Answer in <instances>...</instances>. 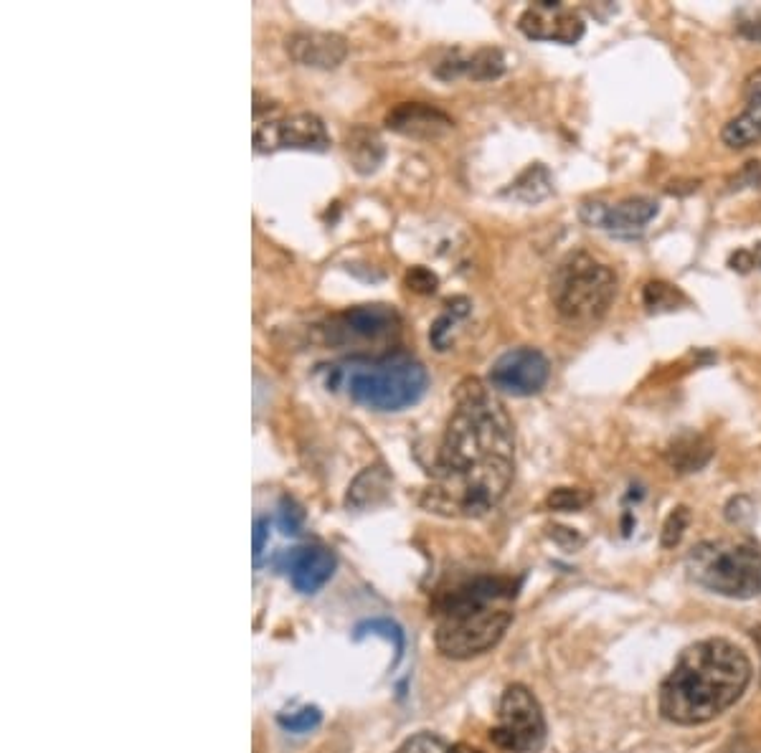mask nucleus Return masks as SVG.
Returning <instances> with one entry per match:
<instances>
[{"mask_svg":"<svg viewBox=\"0 0 761 753\" xmlns=\"http://www.w3.org/2000/svg\"><path fill=\"white\" fill-rule=\"evenodd\" d=\"M751 683V660L721 637L690 644L660 685V715L675 726H703L734 708Z\"/></svg>","mask_w":761,"mask_h":753,"instance_id":"obj_2","label":"nucleus"},{"mask_svg":"<svg viewBox=\"0 0 761 753\" xmlns=\"http://www.w3.org/2000/svg\"><path fill=\"white\" fill-rule=\"evenodd\" d=\"M401 320L394 307L389 305H356L338 312L325 325V338L330 345H361V343H384L396 338Z\"/></svg>","mask_w":761,"mask_h":753,"instance_id":"obj_8","label":"nucleus"},{"mask_svg":"<svg viewBox=\"0 0 761 753\" xmlns=\"http://www.w3.org/2000/svg\"><path fill=\"white\" fill-rule=\"evenodd\" d=\"M551 378V363L536 348H513L490 366L488 383L505 396H536Z\"/></svg>","mask_w":761,"mask_h":753,"instance_id":"obj_10","label":"nucleus"},{"mask_svg":"<svg viewBox=\"0 0 761 753\" xmlns=\"http://www.w3.org/2000/svg\"><path fill=\"white\" fill-rule=\"evenodd\" d=\"M751 257H754V267H761V241L751 249Z\"/></svg>","mask_w":761,"mask_h":753,"instance_id":"obj_37","label":"nucleus"},{"mask_svg":"<svg viewBox=\"0 0 761 753\" xmlns=\"http://www.w3.org/2000/svg\"><path fill=\"white\" fill-rule=\"evenodd\" d=\"M391 490V477L386 472V467L376 464V467H366L361 475L353 480V485L348 487V497H345V505L353 510H366L376 508L378 502H384L389 497Z\"/></svg>","mask_w":761,"mask_h":753,"instance_id":"obj_19","label":"nucleus"},{"mask_svg":"<svg viewBox=\"0 0 761 753\" xmlns=\"http://www.w3.org/2000/svg\"><path fill=\"white\" fill-rule=\"evenodd\" d=\"M688 579L726 599L761 596V551L751 541H703L685 556Z\"/></svg>","mask_w":761,"mask_h":753,"instance_id":"obj_5","label":"nucleus"},{"mask_svg":"<svg viewBox=\"0 0 761 753\" xmlns=\"http://www.w3.org/2000/svg\"><path fill=\"white\" fill-rule=\"evenodd\" d=\"M330 135L325 122L313 112L274 117L254 130V150L257 153H277V150H328Z\"/></svg>","mask_w":761,"mask_h":753,"instance_id":"obj_9","label":"nucleus"},{"mask_svg":"<svg viewBox=\"0 0 761 753\" xmlns=\"http://www.w3.org/2000/svg\"><path fill=\"white\" fill-rule=\"evenodd\" d=\"M711 459L713 444L698 432L678 434V437L668 444V449H665V462H668L670 470L678 472V475L701 472Z\"/></svg>","mask_w":761,"mask_h":753,"instance_id":"obj_18","label":"nucleus"},{"mask_svg":"<svg viewBox=\"0 0 761 753\" xmlns=\"http://www.w3.org/2000/svg\"><path fill=\"white\" fill-rule=\"evenodd\" d=\"M546 733V715L536 695L521 683L508 685L490 741L508 753H538L546 746Z\"/></svg>","mask_w":761,"mask_h":753,"instance_id":"obj_7","label":"nucleus"},{"mask_svg":"<svg viewBox=\"0 0 761 753\" xmlns=\"http://www.w3.org/2000/svg\"><path fill=\"white\" fill-rule=\"evenodd\" d=\"M505 71V59L498 49H477L472 56L460 59V54H452L444 64H439L437 74L442 79L455 77H470L475 82H485V79H498Z\"/></svg>","mask_w":761,"mask_h":753,"instance_id":"obj_17","label":"nucleus"},{"mask_svg":"<svg viewBox=\"0 0 761 753\" xmlns=\"http://www.w3.org/2000/svg\"><path fill=\"white\" fill-rule=\"evenodd\" d=\"M366 634H376V637H384L389 639L391 644H394V652H396V660L394 665H399L401 655H404V632H401L399 624H394L391 619H368V622L358 624L356 627V639H363Z\"/></svg>","mask_w":761,"mask_h":753,"instance_id":"obj_24","label":"nucleus"},{"mask_svg":"<svg viewBox=\"0 0 761 753\" xmlns=\"http://www.w3.org/2000/svg\"><path fill=\"white\" fill-rule=\"evenodd\" d=\"M589 502H592V495L581 487H556L546 497V508L556 510V513H579Z\"/></svg>","mask_w":761,"mask_h":753,"instance_id":"obj_25","label":"nucleus"},{"mask_svg":"<svg viewBox=\"0 0 761 753\" xmlns=\"http://www.w3.org/2000/svg\"><path fill=\"white\" fill-rule=\"evenodd\" d=\"M518 28L533 41H553V44H576L584 36V21L574 8L559 0H538L518 18Z\"/></svg>","mask_w":761,"mask_h":753,"instance_id":"obj_12","label":"nucleus"},{"mask_svg":"<svg viewBox=\"0 0 761 753\" xmlns=\"http://www.w3.org/2000/svg\"><path fill=\"white\" fill-rule=\"evenodd\" d=\"M320 378L328 391L386 414L419 404L429 386L427 368L409 353L353 355L345 361L320 366Z\"/></svg>","mask_w":761,"mask_h":753,"instance_id":"obj_4","label":"nucleus"},{"mask_svg":"<svg viewBox=\"0 0 761 753\" xmlns=\"http://www.w3.org/2000/svg\"><path fill=\"white\" fill-rule=\"evenodd\" d=\"M269 520L267 518H259L257 523H254V563H259V558H262L264 553V546H267V535H269Z\"/></svg>","mask_w":761,"mask_h":753,"instance_id":"obj_35","label":"nucleus"},{"mask_svg":"<svg viewBox=\"0 0 761 753\" xmlns=\"http://www.w3.org/2000/svg\"><path fill=\"white\" fill-rule=\"evenodd\" d=\"M553 186H551V173H548L546 168H543L541 163L531 165V168L526 170V173L518 178V181L513 183V188L508 191V196L518 198V201L523 203H538L543 201V198L551 196Z\"/></svg>","mask_w":761,"mask_h":753,"instance_id":"obj_22","label":"nucleus"},{"mask_svg":"<svg viewBox=\"0 0 761 753\" xmlns=\"http://www.w3.org/2000/svg\"><path fill=\"white\" fill-rule=\"evenodd\" d=\"M386 125L394 132H401V135L419 137V140H434V137L447 135L455 127V122H452L449 115H444L442 110L432 107V104L404 102L386 115Z\"/></svg>","mask_w":761,"mask_h":753,"instance_id":"obj_15","label":"nucleus"},{"mask_svg":"<svg viewBox=\"0 0 761 753\" xmlns=\"http://www.w3.org/2000/svg\"><path fill=\"white\" fill-rule=\"evenodd\" d=\"M657 213H660L657 201L645 196H632L614 203V206L602 201H584L579 208V219L589 229H602L612 236L632 239V236L645 231V226L655 219Z\"/></svg>","mask_w":761,"mask_h":753,"instance_id":"obj_11","label":"nucleus"},{"mask_svg":"<svg viewBox=\"0 0 761 753\" xmlns=\"http://www.w3.org/2000/svg\"><path fill=\"white\" fill-rule=\"evenodd\" d=\"M396 753H452V746L444 743L439 736H434V733H417Z\"/></svg>","mask_w":761,"mask_h":753,"instance_id":"obj_28","label":"nucleus"},{"mask_svg":"<svg viewBox=\"0 0 761 753\" xmlns=\"http://www.w3.org/2000/svg\"><path fill=\"white\" fill-rule=\"evenodd\" d=\"M551 530H553V533H551L553 541L559 543V546L569 548V551H576V548L584 546V535H579V533H576V530L561 528V525H556V528H551Z\"/></svg>","mask_w":761,"mask_h":753,"instance_id":"obj_33","label":"nucleus"},{"mask_svg":"<svg viewBox=\"0 0 761 753\" xmlns=\"http://www.w3.org/2000/svg\"><path fill=\"white\" fill-rule=\"evenodd\" d=\"M518 581L508 576H475L434 601V642L444 657L470 660L485 655L503 639L513 622Z\"/></svg>","mask_w":761,"mask_h":753,"instance_id":"obj_3","label":"nucleus"},{"mask_svg":"<svg viewBox=\"0 0 761 753\" xmlns=\"http://www.w3.org/2000/svg\"><path fill=\"white\" fill-rule=\"evenodd\" d=\"M287 54L302 66L335 69L348 56L343 36L328 31H297L287 39Z\"/></svg>","mask_w":761,"mask_h":753,"instance_id":"obj_14","label":"nucleus"},{"mask_svg":"<svg viewBox=\"0 0 761 753\" xmlns=\"http://www.w3.org/2000/svg\"><path fill=\"white\" fill-rule=\"evenodd\" d=\"M739 33L749 41H759L761 44V11H746L739 23Z\"/></svg>","mask_w":761,"mask_h":753,"instance_id":"obj_31","label":"nucleus"},{"mask_svg":"<svg viewBox=\"0 0 761 753\" xmlns=\"http://www.w3.org/2000/svg\"><path fill=\"white\" fill-rule=\"evenodd\" d=\"M406 284H409V290L419 292V295H432L437 290V274L429 272L424 267H414L409 274H406Z\"/></svg>","mask_w":761,"mask_h":753,"instance_id":"obj_29","label":"nucleus"},{"mask_svg":"<svg viewBox=\"0 0 761 753\" xmlns=\"http://www.w3.org/2000/svg\"><path fill=\"white\" fill-rule=\"evenodd\" d=\"M617 297V274L586 251L561 259L551 279V300L564 320L589 325L607 315Z\"/></svg>","mask_w":761,"mask_h":753,"instance_id":"obj_6","label":"nucleus"},{"mask_svg":"<svg viewBox=\"0 0 761 753\" xmlns=\"http://www.w3.org/2000/svg\"><path fill=\"white\" fill-rule=\"evenodd\" d=\"M721 140L731 150H746L761 142V71L749 79L744 112L723 127Z\"/></svg>","mask_w":761,"mask_h":753,"instance_id":"obj_16","label":"nucleus"},{"mask_svg":"<svg viewBox=\"0 0 761 753\" xmlns=\"http://www.w3.org/2000/svg\"><path fill=\"white\" fill-rule=\"evenodd\" d=\"M761 183V163H746V168L731 181V191H739L746 186H759Z\"/></svg>","mask_w":761,"mask_h":753,"instance_id":"obj_32","label":"nucleus"},{"mask_svg":"<svg viewBox=\"0 0 761 753\" xmlns=\"http://www.w3.org/2000/svg\"><path fill=\"white\" fill-rule=\"evenodd\" d=\"M754 518V505H751L749 497H734V500L726 505V520L734 525H746Z\"/></svg>","mask_w":761,"mask_h":753,"instance_id":"obj_30","label":"nucleus"},{"mask_svg":"<svg viewBox=\"0 0 761 753\" xmlns=\"http://www.w3.org/2000/svg\"><path fill=\"white\" fill-rule=\"evenodd\" d=\"M690 520H693V515H690L688 505H678V508L670 510V515L665 518V523H663V530H660V543H663V548L680 546V541H683V535H685V530H688Z\"/></svg>","mask_w":761,"mask_h":753,"instance_id":"obj_26","label":"nucleus"},{"mask_svg":"<svg viewBox=\"0 0 761 753\" xmlns=\"http://www.w3.org/2000/svg\"><path fill=\"white\" fill-rule=\"evenodd\" d=\"M642 302H645L647 312H655V315H660V312H675L678 307H683L685 302V295L678 290V287H673L670 282H663V279H652V282L645 284V290H642Z\"/></svg>","mask_w":761,"mask_h":753,"instance_id":"obj_23","label":"nucleus"},{"mask_svg":"<svg viewBox=\"0 0 761 753\" xmlns=\"http://www.w3.org/2000/svg\"><path fill=\"white\" fill-rule=\"evenodd\" d=\"M280 523H282V528H285V533H290V535H297V533H300L302 513L295 508V505H292V502H287V500H285V505H282Z\"/></svg>","mask_w":761,"mask_h":753,"instance_id":"obj_34","label":"nucleus"},{"mask_svg":"<svg viewBox=\"0 0 761 753\" xmlns=\"http://www.w3.org/2000/svg\"><path fill=\"white\" fill-rule=\"evenodd\" d=\"M513 475V421L490 388L467 378L457 386L422 505L449 518H480L503 500Z\"/></svg>","mask_w":761,"mask_h":753,"instance_id":"obj_1","label":"nucleus"},{"mask_svg":"<svg viewBox=\"0 0 761 753\" xmlns=\"http://www.w3.org/2000/svg\"><path fill=\"white\" fill-rule=\"evenodd\" d=\"M335 553L325 546L292 548L282 558V571L290 576L292 586L302 594H315L323 589L335 573Z\"/></svg>","mask_w":761,"mask_h":753,"instance_id":"obj_13","label":"nucleus"},{"mask_svg":"<svg viewBox=\"0 0 761 753\" xmlns=\"http://www.w3.org/2000/svg\"><path fill=\"white\" fill-rule=\"evenodd\" d=\"M470 312L472 302L467 300V297H455V300H449L447 305H444L442 315L434 320L432 330H429V340H432V345L439 353H444V350H449L455 345L457 328L470 317Z\"/></svg>","mask_w":761,"mask_h":753,"instance_id":"obj_20","label":"nucleus"},{"mask_svg":"<svg viewBox=\"0 0 761 753\" xmlns=\"http://www.w3.org/2000/svg\"><path fill=\"white\" fill-rule=\"evenodd\" d=\"M348 155L356 163L358 173H373L378 165L384 163L386 148L376 132L368 130V127H356L348 135Z\"/></svg>","mask_w":761,"mask_h":753,"instance_id":"obj_21","label":"nucleus"},{"mask_svg":"<svg viewBox=\"0 0 761 753\" xmlns=\"http://www.w3.org/2000/svg\"><path fill=\"white\" fill-rule=\"evenodd\" d=\"M323 721V713L313 705H307V708L295 710L290 715H280V726L290 733H310L313 728L320 726Z\"/></svg>","mask_w":761,"mask_h":753,"instance_id":"obj_27","label":"nucleus"},{"mask_svg":"<svg viewBox=\"0 0 761 753\" xmlns=\"http://www.w3.org/2000/svg\"><path fill=\"white\" fill-rule=\"evenodd\" d=\"M729 267L734 269V272H741V274L751 272V269H754V257H751V249L734 251V254H731V259H729Z\"/></svg>","mask_w":761,"mask_h":753,"instance_id":"obj_36","label":"nucleus"}]
</instances>
